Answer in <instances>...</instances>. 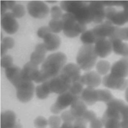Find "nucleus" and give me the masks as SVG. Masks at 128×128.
<instances>
[{
	"mask_svg": "<svg viewBox=\"0 0 128 128\" xmlns=\"http://www.w3.org/2000/svg\"><path fill=\"white\" fill-rule=\"evenodd\" d=\"M67 57L62 52L52 53L46 58L34 82L42 83L58 76L66 65Z\"/></svg>",
	"mask_w": 128,
	"mask_h": 128,
	"instance_id": "1",
	"label": "nucleus"
},
{
	"mask_svg": "<svg viewBox=\"0 0 128 128\" xmlns=\"http://www.w3.org/2000/svg\"><path fill=\"white\" fill-rule=\"evenodd\" d=\"M61 8L72 14L76 20L84 24L92 22V16L87 2L79 0H62L60 2Z\"/></svg>",
	"mask_w": 128,
	"mask_h": 128,
	"instance_id": "2",
	"label": "nucleus"
},
{
	"mask_svg": "<svg viewBox=\"0 0 128 128\" xmlns=\"http://www.w3.org/2000/svg\"><path fill=\"white\" fill-rule=\"evenodd\" d=\"M98 56L93 44H84L78 51L76 63L82 70L88 71L94 66Z\"/></svg>",
	"mask_w": 128,
	"mask_h": 128,
	"instance_id": "3",
	"label": "nucleus"
},
{
	"mask_svg": "<svg viewBox=\"0 0 128 128\" xmlns=\"http://www.w3.org/2000/svg\"><path fill=\"white\" fill-rule=\"evenodd\" d=\"M63 32L68 38H74L86 30V24L78 22L71 14L66 12L62 16Z\"/></svg>",
	"mask_w": 128,
	"mask_h": 128,
	"instance_id": "4",
	"label": "nucleus"
},
{
	"mask_svg": "<svg viewBox=\"0 0 128 128\" xmlns=\"http://www.w3.org/2000/svg\"><path fill=\"white\" fill-rule=\"evenodd\" d=\"M105 17L114 25L120 26L128 22V10L118 11L114 7H107L105 9Z\"/></svg>",
	"mask_w": 128,
	"mask_h": 128,
	"instance_id": "5",
	"label": "nucleus"
},
{
	"mask_svg": "<svg viewBox=\"0 0 128 128\" xmlns=\"http://www.w3.org/2000/svg\"><path fill=\"white\" fill-rule=\"evenodd\" d=\"M48 82L51 93L59 94L68 91L72 83L68 78L60 74L48 80Z\"/></svg>",
	"mask_w": 128,
	"mask_h": 128,
	"instance_id": "6",
	"label": "nucleus"
},
{
	"mask_svg": "<svg viewBox=\"0 0 128 128\" xmlns=\"http://www.w3.org/2000/svg\"><path fill=\"white\" fill-rule=\"evenodd\" d=\"M79 97L72 94L69 91L59 94L56 102L52 104L50 108L51 112L54 114H59L63 110L68 106H71L72 102Z\"/></svg>",
	"mask_w": 128,
	"mask_h": 128,
	"instance_id": "7",
	"label": "nucleus"
},
{
	"mask_svg": "<svg viewBox=\"0 0 128 128\" xmlns=\"http://www.w3.org/2000/svg\"><path fill=\"white\" fill-rule=\"evenodd\" d=\"M106 109L102 118V120L114 118L122 120L120 112L126 106L124 102L120 99L114 98L106 104Z\"/></svg>",
	"mask_w": 128,
	"mask_h": 128,
	"instance_id": "8",
	"label": "nucleus"
},
{
	"mask_svg": "<svg viewBox=\"0 0 128 128\" xmlns=\"http://www.w3.org/2000/svg\"><path fill=\"white\" fill-rule=\"evenodd\" d=\"M16 88L17 98L21 102H28L32 98L34 92V86L32 81L24 79Z\"/></svg>",
	"mask_w": 128,
	"mask_h": 128,
	"instance_id": "9",
	"label": "nucleus"
},
{
	"mask_svg": "<svg viewBox=\"0 0 128 128\" xmlns=\"http://www.w3.org/2000/svg\"><path fill=\"white\" fill-rule=\"evenodd\" d=\"M28 14L36 18H43L46 16L49 12L48 6L42 1L32 0L27 4Z\"/></svg>",
	"mask_w": 128,
	"mask_h": 128,
	"instance_id": "10",
	"label": "nucleus"
},
{
	"mask_svg": "<svg viewBox=\"0 0 128 128\" xmlns=\"http://www.w3.org/2000/svg\"><path fill=\"white\" fill-rule=\"evenodd\" d=\"M102 83L105 87L112 90H125L128 88V79L116 78L110 73L103 77Z\"/></svg>",
	"mask_w": 128,
	"mask_h": 128,
	"instance_id": "11",
	"label": "nucleus"
},
{
	"mask_svg": "<svg viewBox=\"0 0 128 128\" xmlns=\"http://www.w3.org/2000/svg\"><path fill=\"white\" fill-rule=\"evenodd\" d=\"M115 27L116 26L110 21L106 20L102 23L96 25L92 30L98 41L100 39L110 38L114 30Z\"/></svg>",
	"mask_w": 128,
	"mask_h": 128,
	"instance_id": "12",
	"label": "nucleus"
},
{
	"mask_svg": "<svg viewBox=\"0 0 128 128\" xmlns=\"http://www.w3.org/2000/svg\"><path fill=\"white\" fill-rule=\"evenodd\" d=\"M110 74L118 78L128 77V58L122 57L112 66Z\"/></svg>",
	"mask_w": 128,
	"mask_h": 128,
	"instance_id": "13",
	"label": "nucleus"
},
{
	"mask_svg": "<svg viewBox=\"0 0 128 128\" xmlns=\"http://www.w3.org/2000/svg\"><path fill=\"white\" fill-rule=\"evenodd\" d=\"M0 23L4 31L10 34L16 33L19 28L18 22L10 12H6L1 16Z\"/></svg>",
	"mask_w": 128,
	"mask_h": 128,
	"instance_id": "14",
	"label": "nucleus"
},
{
	"mask_svg": "<svg viewBox=\"0 0 128 128\" xmlns=\"http://www.w3.org/2000/svg\"><path fill=\"white\" fill-rule=\"evenodd\" d=\"M88 4L92 16V22L95 24L102 23L105 17V8L102 1H90Z\"/></svg>",
	"mask_w": 128,
	"mask_h": 128,
	"instance_id": "15",
	"label": "nucleus"
},
{
	"mask_svg": "<svg viewBox=\"0 0 128 128\" xmlns=\"http://www.w3.org/2000/svg\"><path fill=\"white\" fill-rule=\"evenodd\" d=\"M94 48L96 54L101 58L107 57L112 52V42L108 38L98 40L95 43Z\"/></svg>",
	"mask_w": 128,
	"mask_h": 128,
	"instance_id": "16",
	"label": "nucleus"
},
{
	"mask_svg": "<svg viewBox=\"0 0 128 128\" xmlns=\"http://www.w3.org/2000/svg\"><path fill=\"white\" fill-rule=\"evenodd\" d=\"M60 74L73 82L80 79V68L76 64L68 63L64 66Z\"/></svg>",
	"mask_w": 128,
	"mask_h": 128,
	"instance_id": "17",
	"label": "nucleus"
},
{
	"mask_svg": "<svg viewBox=\"0 0 128 128\" xmlns=\"http://www.w3.org/2000/svg\"><path fill=\"white\" fill-rule=\"evenodd\" d=\"M5 74L7 79L15 88L24 80L22 74V69L15 65L5 69Z\"/></svg>",
	"mask_w": 128,
	"mask_h": 128,
	"instance_id": "18",
	"label": "nucleus"
},
{
	"mask_svg": "<svg viewBox=\"0 0 128 128\" xmlns=\"http://www.w3.org/2000/svg\"><path fill=\"white\" fill-rule=\"evenodd\" d=\"M80 80L87 87L92 88L99 86L102 82L100 75L95 71H90L80 76Z\"/></svg>",
	"mask_w": 128,
	"mask_h": 128,
	"instance_id": "19",
	"label": "nucleus"
},
{
	"mask_svg": "<svg viewBox=\"0 0 128 128\" xmlns=\"http://www.w3.org/2000/svg\"><path fill=\"white\" fill-rule=\"evenodd\" d=\"M39 70L38 65L30 61L26 62L22 69V76L24 80L34 81L38 76Z\"/></svg>",
	"mask_w": 128,
	"mask_h": 128,
	"instance_id": "20",
	"label": "nucleus"
},
{
	"mask_svg": "<svg viewBox=\"0 0 128 128\" xmlns=\"http://www.w3.org/2000/svg\"><path fill=\"white\" fill-rule=\"evenodd\" d=\"M47 50L44 43H40L36 45L34 51L30 56V61L38 65L42 63L46 59V54Z\"/></svg>",
	"mask_w": 128,
	"mask_h": 128,
	"instance_id": "21",
	"label": "nucleus"
},
{
	"mask_svg": "<svg viewBox=\"0 0 128 128\" xmlns=\"http://www.w3.org/2000/svg\"><path fill=\"white\" fill-rule=\"evenodd\" d=\"M16 114L12 110H6L0 114V128H12L16 123Z\"/></svg>",
	"mask_w": 128,
	"mask_h": 128,
	"instance_id": "22",
	"label": "nucleus"
},
{
	"mask_svg": "<svg viewBox=\"0 0 128 128\" xmlns=\"http://www.w3.org/2000/svg\"><path fill=\"white\" fill-rule=\"evenodd\" d=\"M43 40L44 44L48 51H54L60 45L61 41L59 36L52 32L46 36Z\"/></svg>",
	"mask_w": 128,
	"mask_h": 128,
	"instance_id": "23",
	"label": "nucleus"
},
{
	"mask_svg": "<svg viewBox=\"0 0 128 128\" xmlns=\"http://www.w3.org/2000/svg\"><path fill=\"white\" fill-rule=\"evenodd\" d=\"M81 100L88 106H92L98 102L96 90L94 88L86 87L84 89L81 95Z\"/></svg>",
	"mask_w": 128,
	"mask_h": 128,
	"instance_id": "24",
	"label": "nucleus"
},
{
	"mask_svg": "<svg viewBox=\"0 0 128 128\" xmlns=\"http://www.w3.org/2000/svg\"><path fill=\"white\" fill-rule=\"evenodd\" d=\"M70 111L76 118H82L84 112L88 110L86 104L82 100H76L70 106Z\"/></svg>",
	"mask_w": 128,
	"mask_h": 128,
	"instance_id": "25",
	"label": "nucleus"
},
{
	"mask_svg": "<svg viewBox=\"0 0 128 128\" xmlns=\"http://www.w3.org/2000/svg\"><path fill=\"white\" fill-rule=\"evenodd\" d=\"M112 44V51L116 54L122 56V57L128 58V44L123 41L114 39L110 40Z\"/></svg>",
	"mask_w": 128,
	"mask_h": 128,
	"instance_id": "26",
	"label": "nucleus"
},
{
	"mask_svg": "<svg viewBox=\"0 0 128 128\" xmlns=\"http://www.w3.org/2000/svg\"><path fill=\"white\" fill-rule=\"evenodd\" d=\"M35 90L36 96L39 99H46L51 93L49 88L48 80L42 82L41 84L37 86Z\"/></svg>",
	"mask_w": 128,
	"mask_h": 128,
	"instance_id": "27",
	"label": "nucleus"
},
{
	"mask_svg": "<svg viewBox=\"0 0 128 128\" xmlns=\"http://www.w3.org/2000/svg\"><path fill=\"white\" fill-rule=\"evenodd\" d=\"M108 39L110 40L118 39L122 41H128V27L122 28L116 26L112 34Z\"/></svg>",
	"mask_w": 128,
	"mask_h": 128,
	"instance_id": "28",
	"label": "nucleus"
},
{
	"mask_svg": "<svg viewBox=\"0 0 128 128\" xmlns=\"http://www.w3.org/2000/svg\"><path fill=\"white\" fill-rule=\"evenodd\" d=\"M98 102L108 103L114 98L111 92L107 89H96Z\"/></svg>",
	"mask_w": 128,
	"mask_h": 128,
	"instance_id": "29",
	"label": "nucleus"
},
{
	"mask_svg": "<svg viewBox=\"0 0 128 128\" xmlns=\"http://www.w3.org/2000/svg\"><path fill=\"white\" fill-rule=\"evenodd\" d=\"M111 65L109 62L106 60H100L96 64V72L100 75H106L110 70Z\"/></svg>",
	"mask_w": 128,
	"mask_h": 128,
	"instance_id": "30",
	"label": "nucleus"
},
{
	"mask_svg": "<svg viewBox=\"0 0 128 128\" xmlns=\"http://www.w3.org/2000/svg\"><path fill=\"white\" fill-rule=\"evenodd\" d=\"M80 39L84 44H95L97 40L92 30H87L82 34Z\"/></svg>",
	"mask_w": 128,
	"mask_h": 128,
	"instance_id": "31",
	"label": "nucleus"
},
{
	"mask_svg": "<svg viewBox=\"0 0 128 128\" xmlns=\"http://www.w3.org/2000/svg\"><path fill=\"white\" fill-rule=\"evenodd\" d=\"M84 85L80 78V80L72 83L68 91L73 95L79 97L84 90Z\"/></svg>",
	"mask_w": 128,
	"mask_h": 128,
	"instance_id": "32",
	"label": "nucleus"
},
{
	"mask_svg": "<svg viewBox=\"0 0 128 128\" xmlns=\"http://www.w3.org/2000/svg\"><path fill=\"white\" fill-rule=\"evenodd\" d=\"M48 26L52 32L58 33L63 30L62 20V19H52L48 23Z\"/></svg>",
	"mask_w": 128,
	"mask_h": 128,
	"instance_id": "33",
	"label": "nucleus"
},
{
	"mask_svg": "<svg viewBox=\"0 0 128 128\" xmlns=\"http://www.w3.org/2000/svg\"><path fill=\"white\" fill-rule=\"evenodd\" d=\"M102 120L104 128H122L120 124L121 120L119 119L110 118Z\"/></svg>",
	"mask_w": 128,
	"mask_h": 128,
	"instance_id": "34",
	"label": "nucleus"
},
{
	"mask_svg": "<svg viewBox=\"0 0 128 128\" xmlns=\"http://www.w3.org/2000/svg\"><path fill=\"white\" fill-rule=\"evenodd\" d=\"M12 14L15 18H21L24 16L26 14L24 6L21 4H16L12 10Z\"/></svg>",
	"mask_w": 128,
	"mask_h": 128,
	"instance_id": "35",
	"label": "nucleus"
},
{
	"mask_svg": "<svg viewBox=\"0 0 128 128\" xmlns=\"http://www.w3.org/2000/svg\"><path fill=\"white\" fill-rule=\"evenodd\" d=\"M48 124L50 128H58L61 126L62 119L60 116L52 115L49 117L48 120Z\"/></svg>",
	"mask_w": 128,
	"mask_h": 128,
	"instance_id": "36",
	"label": "nucleus"
},
{
	"mask_svg": "<svg viewBox=\"0 0 128 128\" xmlns=\"http://www.w3.org/2000/svg\"><path fill=\"white\" fill-rule=\"evenodd\" d=\"M34 124L36 128H46L48 125V120L44 116H40L34 120Z\"/></svg>",
	"mask_w": 128,
	"mask_h": 128,
	"instance_id": "37",
	"label": "nucleus"
},
{
	"mask_svg": "<svg viewBox=\"0 0 128 128\" xmlns=\"http://www.w3.org/2000/svg\"><path fill=\"white\" fill-rule=\"evenodd\" d=\"M63 14L60 7L58 6H54L50 9V16L52 19L60 20L62 18Z\"/></svg>",
	"mask_w": 128,
	"mask_h": 128,
	"instance_id": "38",
	"label": "nucleus"
},
{
	"mask_svg": "<svg viewBox=\"0 0 128 128\" xmlns=\"http://www.w3.org/2000/svg\"><path fill=\"white\" fill-rule=\"evenodd\" d=\"M13 64V58L8 54L4 55L1 58L0 66L1 67L5 69L12 66Z\"/></svg>",
	"mask_w": 128,
	"mask_h": 128,
	"instance_id": "39",
	"label": "nucleus"
},
{
	"mask_svg": "<svg viewBox=\"0 0 128 128\" xmlns=\"http://www.w3.org/2000/svg\"><path fill=\"white\" fill-rule=\"evenodd\" d=\"M62 120L64 122L73 123L76 120V118L72 115L70 110H66L63 112L60 116Z\"/></svg>",
	"mask_w": 128,
	"mask_h": 128,
	"instance_id": "40",
	"label": "nucleus"
},
{
	"mask_svg": "<svg viewBox=\"0 0 128 128\" xmlns=\"http://www.w3.org/2000/svg\"><path fill=\"white\" fill-rule=\"evenodd\" d=\"M51 32H52L48 26H42L38 30L37 35L40 38L44 39L46 36Z\"/></svg>",
	"mask_w": 128,
	"mask_h": 128,
	"instance_id": "41",
	"label": "nucleus"
},
{
	"mask_svg": "<svg viewBox=\"0 0 128 128\" xmlns=\"http://www.w3.org/2000/svg\"><path fill=\"white\" fill-rule=\"evenodd\" d=\"M96 114L92 110H87L84 114L82 118L86 122H90L92 120L96 118Z\"/></svg>",
	"mask_w": 128,
	"mask_h": 128,
	"instance_id": "42",
	"label": "nucleus"
},
{
	"mask_svg": "<svg viewBox=\"0 0 128 128\" xmlns=\"http://www.w3.org/2000/svg\"><path fill=\"white\" fill-rule=\"evenodd\" d=\"M2 41V44L8 49H11L14 46V39L10 37H5Z\"/></svg>",
	"mask_w": 128,
	"mask_h": 128,
	"instance_id": "43",
	"label": "nucleus"
},
{
	"mask_svg": "<svg viewBox=\"0 0 128 128\" xmlns=\"http://www.w3.org/2000/svg\"><path fill=\"white\" fill-rule=\"evenodd\" d=\"M87 122L82 118H76L73 122L72 128H87Z\"/></svg>",
	"mask_w": 128,
	"mask_h": 128,
	"instance_id": "44",
	"label": "nucleus"
},
{
	"mask_svg": "<svg viewBox=\"0 0 128 128\" xmlns=\"http://www.w3.org/2000/svg\"><path fill=\"white\" fill-rule=\"evenodd\" d=\"M104 126L102 118H96L90 122V128H102Z\"/></svg>",
	"mask_w": 128,
	"mask_h": 128,
	"instance_id": "45",
	"label": "nucleus"
},
{
	"mask_svg": "<svg viewBox=\"0 0 128 128\" xmlns=\"http://www.w3.org/2000/svg\"><path fill=\"white\" fill-rule=\"evenodd\" d=\"M104 6L108 7L113 6H121V1H102Z\"/></svg>",
	"mask_w": 128,
	"mask_h": 128,
	"instance_id": "46",
	"label": "nucleus"
},
{
	"mask_svg": "<svg viewBox=\"0 0 128 128\" xmlns=\"http://www.w3.org/2000/svg\"><path fill=\"white\" fill-rule=\"evenodd\" d=\"M0 3L2 4L6 8V9H9V10H12L14 8V7L15 6L16 4V2L11 0V1H1Z\"/></svg>",
	"mask_w": 128,
	"mask_h": 128,
	"instance_id": "47",
	"label": "nucleus"
},
{
	"mask_svg": "<svg viewBox=\"0 0 128 128\" xmlns=\"http://www.w3.org/2000/svg\"><path fill=\"white\" fill-rule=\"evenodd\" d=\"M122 120L128 119V105L126 106L120 112Z\"/></svg>",
	"mask_w": 128,
	"mask_h": 128,
	"instance_id": "48",
	"label": "nucleus"
},
{
	"mask_svg": "<svg viewBox=\"0 0 128 128\" xmlns=\"http://www.w3.org/2000/svg\"><path fill=\"white\" fill-rule=\"evenodd\" d=\"M73 123L64 122L59 128H72Z\"/></svg>",
	"mask_w": 128,
	"mask_h": 128,
	"instance_id": "49",
	"label": "nucleus"
},
{
	"mask_svg": "<svg viewBox=\"0 0 128 128\" xmlns=\"http://www.w3.org/2000/svg\"><path fill=\"white\" fill-rule=\"evenodd\" d=\"M8 48H6L2 43L0 44V56L2 57L3 56H4V55H6L5 54H6L7 50H8Z\"/></svg>",
	"mask_w": 128,
	"mask_h": 128,
	"instance_id": "50",
	"label": "nucleus"
},
{
	"mask_svg": "<svg viewBox=\"0 0 128 128\" xmlns=\"http://www.w3.org/2000/svg\"><path fill=\"white\" fill-rule=\"evenodd\" d=\"M121 6L123 8V10H128V0L121 1Z\"/></svg>",
	"mask_w": 128,
	"mask_h": 128,
	"instance_id": "51",
	"label": "nucleus"
},
{
	"mask_svg": "<svg viewBox=\"0 0 128 128\" xmlns=\"http://www.w3.org/2000/svg\"><path fill=\"white\" fill-rule=\"evenodd\" d=\"M6 8L5 7V6L2 3H0V15L2 16L5 13H6Z\"/></svg>",
	"mask_w": 128,
	"mask_h": 128,
	"instance_id": "52",
	"label": "nucleus"
},
{
	"mask_svg": "<svg viewBox=\"0 0 128 128\" xmlns=\"http://www.w3.org/2000/svg\"><path fill=\"white\" fill-rule=\"evenodd\" d=\"M124 98L126 102L128 103V88L124 90Z\"/></svg>",
	"mask_w": 128,
	"mask_h": 128,
	"instance_id": "53",
	"label": "nucleus"
},
{
	"mask_svg": "<svg viewBox=\"0 0 128 128\" xmlns=\"http://www.w3.org/2000/svg\"><path fill=\"white\" fill-rule=\"evenodd\" d=\"M12 128H22V126L20 123L16 122Z\"/></svg>",
	"mask_w": 128,
	"mask_h": 128,
	"instance_id": "54",
	"label": "nucleus"
},
{
	"mask_svg": "<svg viewBox=\"0 0 128 128\" xmlns=\"http://www.w3.org/2000/svg\"><path fill=\"white\" fill-rule=\"evenodd\" d=\"M47 2H50V3H54V2H56L57 1H46Z\"/></svg>",
	"mask_w": 128,
	"mask_h": 128,
	"instance_id": "55",
	"label": "nucleus"
},
{
	"mask_svg": "<svg viewBox=\"0 0 128 128\" xmlns=\"http://www.w3.org/2000/svg\"></svg>",
	"mask_w": 128,
	"mask_h": 128,
	"instance_id": "56",
	"label": "nucleus"
}]
</instances>
